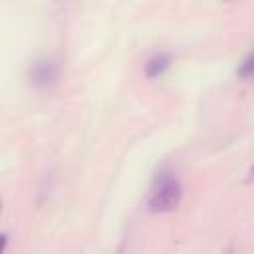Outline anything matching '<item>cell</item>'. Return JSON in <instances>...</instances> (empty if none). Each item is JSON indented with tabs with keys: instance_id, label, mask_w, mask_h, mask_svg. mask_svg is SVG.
Returning a JSON list of instances; mask_svg holds the SVG:
<instances>
[{
	"instance_id": "cell-4",
	"label": "cell",
	"mask_w": 254,
	"mask_h": 254,
	"mask_svg": "<svg viewBox=\"0 0 254 254\" xmlns=\"http://www.w3.org/2000/svg\"><path fill=\"white\" fill-rule=\"evenodd\" d=\"M238 75L240 77H254V54L250 58H246L240 67H238Z\"/></svg>"
},
{
	"instance_id": "cell-2",
	"label": "cell",
	"mask_w": 254,
	"mask_h": 254,
	"mask_svg": "<svg viewBox=\"0 0 254 254\" xmlns=\"http://www.w3.org/2000/svg\"><path fill=\"white\" fill-rule=\"evenodd\" d=\"M58 64L50 58H40L36 60L30 69H28V79L32 85L40 87V89H48L58 81Z\"/></svg>"
},
{
	"instance_id": "cell-5",
	"label": "cell",
	"mask_w": 254,
	"mask_h": 254,
	"mask_svg": "<svg viewBox=\"0 0 254 254\" xmlns=\"http://www.w3.org/2000/svg\"><path fill=\"white\" fill-rule=\"evenodd\" d=\"M246 181H248V183H252V181H254V163H252V167L248 169V177H246Z\"/></svg>"
},
{
	"instance_id": "cell-1",
	"label": "cell",
	"mask_w": 254,
	"mask_h": 254,
	"mask_svg": "<svg viewBox=\"0 0 254 254\" xmlns=\"http://www.w3.org/2000/svg\"><path fill=\"white\" fill-rule=\"evenodd\" d=\"M183 198V187L179 183V179L171 177V175H161L157 177L149 200H147V208L149 212L155 214H163V212H171L179 206Z\"/></svg>"
},
{
	"instance_id": "cell-3",
	"label": "cell",
	"mask_w": 254,
	"mask_h": 254,
	"mask_svg": "<svg viewBox=\"0 0 254 254\" xmlns=\"http://www.w3.org/2000/svg\"><path fill=\"white\" fill-rule=\"evenodd\" d=\"M169 65H171V58H169L167 54H157V56H153V58L145 64V75H147L149 79L159 77V75H163V73L169 69Z\"/></svg>"
}]
</instances>
